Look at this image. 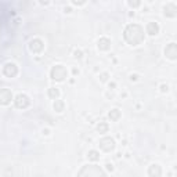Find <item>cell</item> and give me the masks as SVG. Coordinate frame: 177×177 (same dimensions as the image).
Segmentation results:
<instances>
[{
  "label": "cell",
  "mask_w": 177,
  "mask_h": 177,
  "mask_svg": "<svg viewBox=\"0 0 177 177\" xmlns=\"http://www.w3.org/2000/svg\"><path fill=\"white\" fill-rule=\"evenodd\" d=\"M123 39L132 46L141 44L144 41V29L138 24H129L127 27L124 28Z\"/></svg>",
  "instance_id": "6da1fadb"
},
{
  "label": "cell",
  "mask_w": 177,
  "mask_h": 177,
  "mask_svg": "<svg viewBox=\"0 0 177 177\" xmlns=\"http://www.w3.org/2000/svg\"><path fill=\"white\" fill-rule=\"evenodd\" d=\"M78 177H107V176L100 166L89 165L80 169V172L78 173Z\"/></svg>",
  "instance_id": "7a4b0ae2"
},
{
  "label": "cell",
  "mask_w": 177,
  "mask_h": 177,
  "mask_svg": "<svg viewBox=\"0 0 177 177\" xmlns=\"http://www.w3.org/2000/svg\"><path fill=\"white\" fill-rule=\"evenodd\" d=\"M67 76H68V71H67V68H65L64 65H56L50 71V78L53 80H57V82L65 80Z\"/></svg>",
  "instance_id": "3957f363"
},
{
  "label": "cell",
  "mask_w": 177,
  "mask_h": 177,
  "mask_svg": "<svg viewBox=\"0 0 177 177\" xmlns=\"http://www.w3.org/2000/svg\"><path fill=\"white\" fill-rule=\"evenodd\" d=\"M14 104H15V107L17 108H19V109H25V108H28L29 107V104H30V100H29V97H28L27 94H18L17 97L14 98Z\"/></svg>",
  "instance_id": "277c9868"
},
{
  "label": "cell",
  "mask_w": 177,
  "mask_h": 177,
  "mask_svg": "<svg viewBox=\"0 0 177 177\" xmlns=\"http://www.w3.org/2000/svg\"><path fill=\"white\" fill-rule=\"evenodd\" d=\"M100 148L105 152H111L115 150V140L112 137H104L100 140Z\"/></svg>",
  "instance_id": "5b68a950"
},
{
  "label": "cell",
  "mask_w": 177,
  "mask_h": 177,
  "mask_svg": "<svg viewBox=\"0 0 177 177\" xmlns=\"http://www.w3.org/2000/svg\"><path fill=\"white\" fill-rule=\"evenodd\" d=\"M3 73L7 78H14V76H17V73H18V67L14 64V62H7V64L3 67Z\"/></svg>",
  "instance_id": "8992f818"
},
{
  "label": "cell",
  "mask_w": 177,
  "mask_h": 177,
  "mask_svg": "<svg viewBox=\"0 0 177 177\" xmlns=\"http://www.w3.org/2000/svg\"><path fill=\"white\" fill-rule=\"evenodd\" d=\"M43 49H44V43H43V40H40V39H32L29 43V50L32 51V53L35 54H39L43 51Z\"/></svg>",
  "instance_id": "52a82bcc"
},
{
  "label": "cell",
  "mask_w": 177,
  "mask_h": 177,
  "mask_svg": "<svg viewBox=\"0 0 177 177\" xmlns=\"http://www.w3.org/2000/svg\"><path fill=\"white\" fill-rule=\"evenodd\" d=\"M13 100V93L8 89H1L0 90V105H8Z\"/></svg>",
  "instance_id": "ba28073f"
},
{
  "label": "cell",
  "mask_w": 177,
  "mask_h": 177,
  "mask_svg": "<svg viewBox=\"0 0 177 177\" xmlns=\"http://www.w3.org/2000/svg\"><path fill=\"white\" fill-rule=\"evenodd\" d=\"M165 56L169 58V60H176L177 58V44L176 43H169V44L165 47Z\"/></svg>",
  "instance_id": "9c48e42d"
},
{
  "label": "cell",
  "mask_w": 177,
  "mask_h": 177,
  "mask_svg": "<svg viewBox=\"0 0 177 177\" xmlns=\"http://www.w3.org/2000/svg\"><path fill=\"white\" fill-rule=\"evenodd\" d=\"M163 15L166 18H174L177 15V7L174 3H167L163 7Z\"/></svg>",
  "instance_id": "30bf717a"
},
{
  "label": "cell",
  "mask_w": 177,
  "mask_h": 177,
  "mask_svg": "<svg viewBox=\"0 0 177 177\" xmlns=\"http://www.w3.org/2000/svg\"><path fill=\"white\" fill-rule=\"evenodd\" d=\"M148 176L150 177H161L162 176V167L158 163H152L148 167Z\"/></svg>",
  "instance_id": "8fae6325"
},
{
  "label": "cell",
  "mask_w": 177,
  "mask_h": 177,
  "mask_svg": "<svg viewBox=\"0 0 177 177\" xmlns=\"http://www.w3.org/2000/svg\"><path fill=\"white\" fill-rule=\"evenodd\" d=\"M159 30H161V27H159L158 22H155V21H151V22L147 24V33L150 36H156L159 33Z\"/></svg>",
  "instance_id": "7c38bea8"
},
{
  "label": "cell",
  "mask_w": 177,
  "mask_h": 177,
  "mask_svg": "<svg viewBox=\"0 0 177 177\" xmlns=\"http://www.w3.org/2000/svg\"><path fill=\"white\" fill-rule=\"evenodd\" d=\"M97 47L101 51H107V50L111 49V40L108 38H100L97 41Z\"/></svg>",
  "instance_id": "4fadbf2b"
},
{
  "label": "cell",
  "mask_w": 177,
  "mask_h": 177,
  "mask_svg": "<svg viewBox=\"0 0 177 177\" xmlns=\"http://www.w3.org/2000/svg\"><path fill=\"white\" fill-rule=\"evenodd\" d=\"M108 116H109V119H111V121L116 122V121H119V118L122 116V113H121V111H119L118 108H113V109H111V111H109Z\"/></svg>",
  "instance_id": "5bb4252c"
},
{
  "label": "cell",
  "mask_w": 177,
  "mask_h": 177,
  "mask_svg": "<svg viewBox=\"0 0 177 177\" xmlns=\"http://www.w3.org/2000/svg\"><path fill=\"white\" fill-rule=\"evenodd\" d=\"M87 158H89V161H91V162H97L98 159H100V152L96 150H90L89 154H87Z\"/></svg>",
  "instance_id": "9a60e30c"
},
{
  "label": "cell",
  "mask_w": 177,
  "mask_h": 177,
  "mask_svg": "<svg viewBox=\"0 0 177 177\" xmlns=\"http://www.w3.org/2000/svg\"><path fill=\"white\" fill-rule=\"evenodd\" d=\"M47 94H49V97L51 100H57V98L60 97V90H58V87H50Z\"/></svg>",
  "instance_id": "2e32d148"
},
{
  "label": "cell",
  "mask_w": 177,
  "mask_h": 177,
  "mask_svg": "<svg viewBox=\"0 0 177 177\" xmlns=\"http://www.w3.org/2000/svg\"><path fill=\"white\" fill-rule=\"evenodd\" d=\"M53 108H54V111H56V112H62V111H64V108H65L64 101H62V100H56V101H54V104H53Z\"/></svg>",
  "instance_id": "e0dca14e"
},
{
  "label": "cell",
  "mask_w": 177,
  "mask_h": 177,
  "mask_svg": "<svg viewBox=\"0 0 177 177\" xmlns=\"http://www.w3.org/2000/svg\"><path fill=\"white\" fill-rule=\"evenodd\" d=\"M108 129H109V126L107 122H100V123L97 124V130H98V133H101V134L108 132Z\"/></svg>",
  "instance_id": "ac0fdd59"
},
{
  "label": "cell",
  "mask_w": 177,
  "mask_h": 177,
  "mask_svg": "<svg viewBox=\"0 0 177 177\" xmlns=\"http://www.w3.org/2000/svg\"><path fill=\"white\" fill-rule=\"evenodd\" d=\"M108 78H109V73L108 72H102L101 75H100V82H108Z\"/></svg>",
  "instance_id": "d6986e66"
},
{
  "label": "cell",
  "mask_w": 177,
  "mask_h": 177,
  "mask_svg": "<svg viewBox=\"0 0 177 177\" xmlns=\"http://www.w3.org/2000/svg\"><path fill=\"white\" fill-rule=\"evenodd\" d=\"M127 4L132 8H137V7H140V6H141V1H132V0H129Z\"/></svg>",
  "instance_id": "ffe728a7"
},
{
  "label": "cell",
  "mask_w": 177,
  "mask_h": 177,
  "mask_svg": "<svg viewBox=\"0 0 177 177\" xmlns=\"http://www.w3.org/2000/svg\"><path fill=\"white\" fill-rule=\"evenodd\" d=\"M159 90H161V93H167V91H169V86L163 83V84H161V86H159Z\"/></svg>",
  "instance_id": "44dd1931"
},
{
  "label": "cell",
  "mask_w": 177,
  "mask_h": 177,
  "mask_svg": "<svg viewBox=\"0 0 177 177\" xmlns=\"http://www.w3.org/2000/svg\"><path fill=\"white\" fill-rule=\"evenodd\" d=\"M73 57H75V58H82L83 57V51L82 50H75V51H73Z\"/></svg>",
  "instance_id": "7402d4cb"
},
{
  "label": "cell",
  "mask_w": 177,
  "mask_h": 177,
  "mask_svg": "<svg viewBox=\"0 0 177 177\" xmlns=\"http://www.w3.org/2000/svg\"><path fill=\"white\" fill-rule=\"evenodd\" d=\"M129 79L132 80V82H136V80L138 79V75H136V73H132V75H130V78H129Z\"/></svg>",
  "instance_id": "603a6c76"
},
{
  "label": "cell",
  "mask_w": 177,
  "mask_h": 177,
  "mask_svg": "<svg viewBox=\"0 0 177 177\" xmlns=\"http://www.w3.org/2000/svg\"><path fill=\"white\" fill-rule=\"evenodd\" d=\"M107 170H109V172H113V165L112 163H107Z\"/></svg>",
  "instance_id": "cb8c5ba5"
},
{
  "label": "cell",
  "mask_w": 177,
  "mask_h": 177,
  "mask_svg": "<svg viewBox=\"0 0 177 177\" xmlns=\"http://www.w3.org/2000/svg\"><path fill=\"white\" fill-rule=\"evenodd\" d=\"M72 4H75V6H83V4H86V1H72Z\"/></svg>",
  "instance_id": "d4e9b609"
},
{
  "label": "cell",
  "mask_w": 177,
  "mask_h": 177,
  "mask_svg": "<svg viewBox=\"0 0 177 177\" xmlns=\"http://www.w3.org/2000/svg\"><path fill=\"white\" fill-rule=\"evenodd\" d=\"M72 73H73V75H79V69L73 68V69H72Z\"/></svg>",
  "instance_id": "484cf974"
},
{
  "label": "cell",
  "mask_w": 177,
  "mask_h": 177,
  "mask_svg": "<svg viewBox=\"0 0 177 177\" xmlns=\"http://www.w3.org/2000/svg\"><path fill=\"white\" fill-rule=\"evenodd\" d=\"M115 87H116V83H113V82L109 83V89H115Z\"/></svg>",
  "instance_id": "4316f807"
}]
</instances>
